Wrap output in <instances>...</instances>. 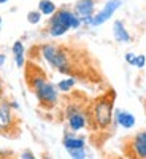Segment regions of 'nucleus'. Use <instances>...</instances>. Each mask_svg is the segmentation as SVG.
Returning <instances> with one entry per match:
<instances>
[{"mask_svg": "<svg viewBox=\"0 0 146 159\" xmlns=\"http://www.w3.org/2000/svg\"><path fill=\"white\" fill-rule=\"evenodd\" d=\"M13 52H15L18 67H22L24 65V46H22L21 42H16L15 45H13Z\"/></svg>", "mask_w": 146, "mask_h": 159, "instance_id": "nucleus-12", "label": "nucleus"}, {"mask_svg": "<svg viewBox=\"0 0 146 159\" xmlns=\"http://www.w3.org/2000/svg\"><path fill=\"white\" fill-rule=\"evenodd\" d=\"M114 38L117 42H122V43H127L130 42V35L127 34V30L124 29V25L121 21H116L114 22Z\"/></svg>", "mask_w": 146, "mask_h": 159, "instance_id": "nucleus-11", "label": "nucleus"}, {"mask_svg": "<svg viewBox=\"0 0 146 159\" xmlns=\"http://www.w3.org/2000/svg\"><path fill=\"white\" fill-rule=\"evenodd\" d=\"M27 19H29V22L37 24V22L40 21V13H38V11H30L29 16H27Z\"/></svg>", "mask_w": 146, "mask_h": 159, "instance_id": "nucleus-16", "label": "nucleus"}, {"mask_svg": "<svg viewBox=\"0 0 146 159\" xmlns=\"http://www.w3.org/2000/svg\"><path fill=\"white\" fill-rule=\"evenodd\" d=\"M3 2H7V0H0V3H3Z\"/></svg>", "mask_w": 146, "mask_h": 159, "instance_id": "nucleus-23", "label": "nucleus"}, {"mask_svg": "<svg viewBox=\"0 0 146 159\" xmlns=\"http://www.w3.org/2000/svg\"><path fill=\"white\" fill-rule=\"evenodd\" d=\"M78 25H79L78 16H75L69 10H60L51 18L49 32H51L52 37H59V35L65 34L69 29H76Z\"/></svg>", "mask_w": 146, "mask_h": 159, "instance_id": "nucleus-3", "label": "nucleus"}, {"mask_svg": "<svg viewBox=\"0 0 146 159\" xmlns=\"http://www.w3.org/2000/svg\"><path fill=\"white\" fill-rule=\"evenodd\" d=\"M126 61H127L129 64H134V62H135V56L132 54V52H129V54H126Z\"/></svg>", "mask_w": 146, "mask_h": 159, "instance_id": "nucleus-19", "label": "nucleus"}, {"mask_svg": "<svg viewBox=\"0 0 146 159\" xmlns=\"http://www.w3.org/2000/svg\"><path fill=\"white\" fill-rule=\"evenodd\" d=\"M67 118H69V124L73 130H78L86 126V115L78 107H70L67 110Z\"/></svg>", "mask_w": 146, "mask_h": 159, "instance_id": "nucleus-7", "label": "nucleus"}, {"mask_svg": "<svg viewBox=\"0 0 146 159\" xmlns=\"http://www.w3.org/2000/svg\"><path fill=\"white\" fill-rule=\"evenodd\" d=\"M2 89H3V83H2V80H0V94H2Z\"/></svg>", "mask_w": 146, "mask_h": 159, "instance_id": "nucleus-22", "label": "nucleus"}, {"mask_svg": "<svg viewBox=\"0 0 146 159\" xmlns=\"http://www.w3.org/2000/svg\"><path fill=\"white\" fill-rule=\"evenodd\" d=\"M0 24H2V19H0Z\"/></svg>", "mask_w": 146, "mask_h": 159, "instance_id": "nucleus-24", "label": "nucleus"}, {"mask_svg": "<svg viewBox=\"0 0 146 159\" xmlns=\"http://www.w3.org/2000/svg\"><path fill=\"white\" fill-rule=\"evenodd\" d=\"M64 145L67 150H75V148H83L84 147V140L83 139H75V137H65Z\"/></svg>", "mask_w": 146, "mask_h": 159, "instance_id": "nucleus-13", "label": "nucleus"}, {"mask_svg": "<svg viewBox=\"0 0 146 159\" xmlns=\"http://www.w3.org/2000/svg\"><path fill=\"white\" fill-rule=\"evenodd\" d=\"M72 157H84V151L83 148H75V150H69Z\"/></svg>", "mask_w": 146, "mask_h": 159, "instance_id": "nucleus-17", "label": "nucleus"}, {"mask_svg": "<svg viewBox=\"0 0 146 159\" xmlns=\"http://www.w3.org/2000/svg\"><path fill=\"white\" fill-rule=\"evenodd\" d=\"M54 11H56V7L51 0H42L40 2V13H43V15H52Z\"/></svg>", "mask_w": 146, "mask_h": 159, "instance_id": "nucleus-14", "label": "nucleus"}, {"mask_svg": "<svg viewBox=\"0 0 146 159\" xmlns=\"http://www.w3.org/2000/svg\"><path fill=\"white\" fill-rule=\"evenodd\" d=\"M75 11L78 16H83V18H89L94 11V2L92 0H79L75 7Z\"/></svg>", "mask_w": 146, "mask_h": 159, "instance_id": "nucleus-8", "label": "nucleus"}, {"mask_svg": "<svg viewBox=\"0 0 146 159\" xmlns=\"http://www.w3.org/2000/svg\"><path fill=\"white\" fill-rule=\"evenodd\" d=\"M27 83L29 86L35 91V94L40 100L42 105H46V107H52L57 100V92H56V88L52 86L45 73L40 70L37 65H29L27 69Z\"/></svg>", "mask_w": 146, "mask_h": 159, "instance_id": "nucleus-1", "label": "nucleus"}, {"mask_svg": "<svg viewBox=\"0 0 146 159\" xmlns=\"http://www.w3.org/2000/svg\"><path fill=\"white\" fill-rule=\"evenodd\" d=\"M119 7H121V0H110V2L103 7V10L99 13L97 16H94V18H91V19H89V24H92V25H99V24L105 22L107 19L111 18V15H113V13H114Z\"/></svg>", "mask_w": 146, "mask_h": 159, "instance_id": "nucleus-6", "label": "nucleus"}, {"mask_svg": "<svg viewBox=\"0 0 146 159\" xmlns=\"http://www.w3.org/2000/svg\"><path fill=\"white\" fill-rule=\"evenodd\" d=\"M75 84V78H69V80H64V81L59 83V89L64 91V92H67L72 89V86Z\"/></svg>", "mask_w": 146, "mask_h": 159, "instance_id": "nucleus-15", "label": "nucleus"}, {"mask_svg": "<svg viewBox=\"0 0 146 159\" xmlns=\"http://www.w3.org/2000/svg\"><path fill=\"white\" fill-rule=\"evenodd\" d=\"M116 121L122 127L129 129L135 124V118H134V115H130L127 111H116Z\"/></svg>", "mask_w": 146, "mask_h": 159, "instance_id": "nucleus-10", "label": "nucleus"}, {"mask_svg": "<svg viewBox=\"0 0 146 159\" xmlns=\"http://www.w3.org/2000/svg\"><path fill=\"white\" fill-rule=\"evenodd\" d=\"M18 132L16 126V118L11 113V105L0 97V134L7 137H15Z\"/></svg>", "mask_w": 146, "mask_h": 159, "instance_id": "nucleus-4", "label": "nucleus"}, {"mask_svg": "<svg viewBox=\"0 0 146 159\" xmlns=\"http://www.w3.org/2000/svg\"><path fill=\"white\" fill-rule=\"evenodd\" d=\"M134 150L138 157H146V132H140L134 139Z\"/></svg>", "mask_w": 146, "mask_h": 159, "instance_id": "nucleus-9", "label": "nucleus"}, {"mask_svg": "<svg viewBox=\"0 0 146 159\" xmlns=\"http://www.w3.org/2000/svg\"><path fill=\"white\" fill-rule=\"evenodd\" d=\"M43 56L45 59L52 65V67H56L59 69L60 72L65 73V70H67V62H69V54H67V51L59 48V46H52V45H45L43 49Z\"/></svg>", "mask_w": 146, "mask_h": 159, "instance_id": "nucleus-5", "label": "nucleus"}, {"mask_svg": "<svg viewBox=\"0 0 146 159\" xmlns=\"http://www.w3.org/2000/svg\"><path fill=\"white\" fill-rule=\"evenodd\" d=\"M113 100L114 94L110 92L108 96H103L94 102L91 108V119L95 123L97 129H107L111 124V113H113Z\"/></svg>", "mask_w": 146, "mask_h": 159, "instance_id": "nucleus-2", "label": "nucleus"}, {"mask_svg": "<svg viewBox=\"0 0 146 159\" xmlns=\"http://www.w3.org/2000/svg\"><path fill=\"white\" fill-rule=\"evenodd\" d=\"M5 62V56H0V65H2Z\"/></svg>", "mask_w": 146, "mask_h": 159, "instance_id": "nucleus-21", "label": "nucleus"}, {"mask_svg": "<svg viewBox=\"0 0 146 159\" xmlns=\"http://www.w3.org/2000/svg\"><path fill=\"white\" fill-rule=\"evenodd\" d=\"M144 62H146L144 56H138V57H135V62H134V65H137L138 69H143V67H144Z\"/></svg>", "mask_w": 146, "mask_h": 159, "instance_id": "nucleus-18", "label": "nucleus"}, {"mask_svg": "<svg viewBox=\"0 0 146 159\" xmlns=\"http://www.w3.org/2000/svg\"><path fill=\"white\" fill-rule=\"evenodd\" d=\"M22 157H33V156H32V153H24Z\"/></svg>", "mask_w": 146, "mask_h": 159, "instance_id": "nucleus-20", "label": "nucleus"}]
</instances>
